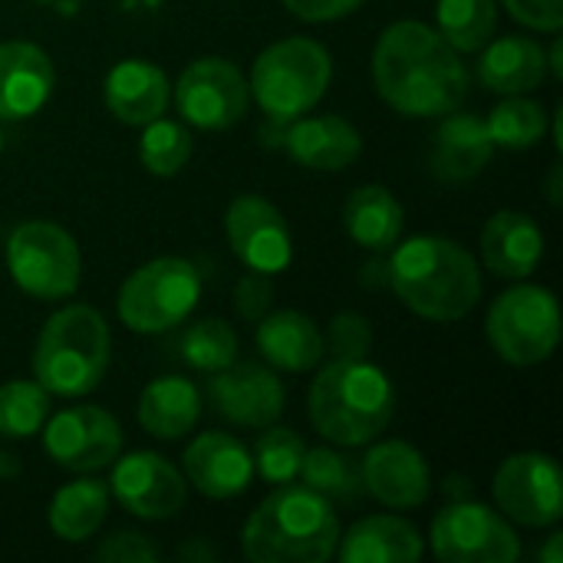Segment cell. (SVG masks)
<instances>
[{"label":"cell","instance_id":"6da1fadb","mask_svg":"<svg viewBox=\"0 0 563 563\" xmlns=\"http://www.w3.org/2000/svg\"><path fill=\"white\" fill-rule=\"evenodd\" d=\"M373 82L383 102L409 119L459 109L472 86L462 53L419 20H399L383 30L373 49Z\"/></svg>","mask_w":563,"mask_h":563},{"label":"cell","instance_id":"7a4b0ae2","mask_svg":"<svg viewBox=\"0 0 563 563\" xmlns=\"http://www.w3.org/2000/svg\"><path fill=\"white\" fill-rule=\"evenodd\" d=\"M389 287L412 313L452 323L478 307L482 271L462 244L439 234H419L393 247Z\"/></svg>","mask_w":563,"mask_h":563},{"label":"cell","instance_id":"3957f363","mask_svg":"<svg viewBox=\"0 0 563 563\" xmlns=\"http://www.w3.org/2000/svg\"><path fill=\"white\" fill-rule=\"evenodd\" d=\"M340 521L310 485L274 488L241 531V551L254 563H323L336 554Z\"/></svg>","mask_w":563,"mask_h":563},{"label":"cell","instance_id":"277c9868","mask_svg":"<svg viewBox=\"0 0 563 563\" xmlns=\"http://www.w3.org/2000/svg\"><path fill=\"white\" fill-rule=\"evenodd\" d=\"M313 429L346 449L369 445L386 432L396 412V389L389 376L369 360L333 356L310 386Z\"/></svg>","mask_w":563,"mask_h":563},{"label":"cell","instance_id":"5b68a950","mask_svg":"<svg viewBox=\"0 0 563 563\" xmlns=\"http://www.w3.org/2000/svg\"><path fill=\"white\" fill-rule=\"evenodd\" d=\"M109 327L99 310L69 303L40 330L33 350V376L49 396H89L109 369Z\"/></svg>","mask_w":563,"mask_h":563},{"label":"cell","instance_id":"8992f818","mask_svg":"<svg viewBox=\"0 0 563 563\" xmlns=\"http://www.w3.org/2000/svg\"><path fill=\"white\" fill-rule=\"evenodd\" d=\"M333 59L323 43L307 36H287L271 43L251 69V92L267 119L294 122L307 115L327 92Z\"/></svg>","mask_w":563,"mask_h":563},{"label":"cell","instance_id":"52a82bcc","mask_svg":"<svg viewBox=\"0 0 563 563\" xmlns=\"http://www.w3.org/2000/svg\"><path fill=\"white\" fill-rule=\"evenodd\" d=\"M198 300V267L185 257H155L125 277L119 290V317L132 333H165L185 323Z\"/></svg>","mask_w":563,"mask_h":563},{"label":"cell","instance_id":"ba28073f","mask_svg":"<svg viewBox=\"0 0 563 563\" xmlns=\"http://www.w3.org/2000/svg\"><path fill=\"white\" fill-rule=\"evenodd\" d=\"M485 333L492 350L511 366H538L561 343V307L548 287L518 284L488 310Z\"/></svg>","mask_w":563,"mask_h":563},{"label":"cell","instance_id":"9c48e42d","mask_svg":"<svg viewBox=\"0 0 563 563\" xmlns=\"http://www.w3.org/2000/svg\"><path fill=\"white\" fill-rule=\"evenodd\" d=\"M7 267L16 287L36 300H66L79 287L82 257L69 231L53 221H23L10 231Z\"/></svg>","mask_w":563,"mask_h":563},{"label":"cell","instance_id":"30bf717a","mask_svg":"<svg viewBox=\"0 0 563 563\" xmlns=\"http://www.w3.org/2000/svg\"><path fill=\"white\" fill-rule=\"evenodd\" d=\"M432 554L442 563H515L521 538L501 511L478 501L445 505L429 528Z\"/></svg>","mask_w":563,"mask_h":563},{"label":"cell","instance_id":"8fae6325","mask_svg":"<svg viewBox=\"0 0 563 563\" xmlns=\"http://www.w3.org/2000/svg\"><path fill=\"white\" fill-rule=\"evenodd\" d=\"M172 92L181 119L205 132L238 125L251 102V86L244 73L221 56H201L188 63Z\"/></svg>","mask_w":563,"mask_h":563},{"label":"cell","instance_id":"7c38bea8","mask_svg":"<svg viewBox=\"0 0 563 563\" xmlns=\"http://www.w3.org/2000/svg\"><path fill=\"white\" fill-rule=\"evenodd\" d=\"M492 492L508 521H518L525 528H551L561 521V468L544 452H518L505 459Z\"/></svg>","mask_w":563,"mask_h":563},{"label":"cell","instance_id":"4fadbf2b","mask_svg":"<svg viewBox=\"0 0 563 563\" xmlns=\"http://www.w3.org/2000/svg\"><path fill=\"white\" fill-rule=\"evenodd\" d=\"M43 449L66 472H99L119 459L122 426L99 406H73L49 419L43 432Z\"/></svg>","mask_w":563,"mask_h":563},{"label":"cell","instance_id":"5bb4252c","mask_svg":"<svg viewBox=\"0 0 563 563\" xmlns=\"http://www.w3.org/2000/svg\"><path fill=\"white\" fill-rule=\"evenodd\" d=\"M109 495H115V501L142 521H165L185 508L188 482L158 452H132L115 462Z\"/></svg>","mask_w":563,"mask_h":563},{"label":"cell","instance_id":"9a60e30c","mask_svg":"<svg viewBox=\"0 0 563 563\" xmlns=\"http://www.w3.org/2000/svg\"><path fill=\"white\" fill-rule=\"evenodd\" d=\"M228 244L247 271L280 274L294 261V238L290 228L267 198L261 195H238L224 214Z\"/></svg>","mask_w":563,"mask_h":563},{"label":"cell","instance_id":"2e32d148","mask_svg":"<svg viewBox=\"0 0 563 563\" xmlns=\"http://www.w3.org/2000/svg\"><path fill=\"white\" fill-rule=\"evenodd\" d=\"M214 412L234 426L267 429L284 416V386L274 369L261 363H231L218 369L208 383Z\"/></svg>","mask_w":563,"mask_h":563},{"label":"cell","instance_id":"e0dca14e","mask_svg":"<svg viewBox=\"0 0 563 563\" xmlns=\"http://www.w3.org/2000/svg\"><path fill=\"white\" fill-rule=\"evenodd\" d=\"M363 488L386 508H422L432 495V475L422 452L402 439L373 445L363 462Z\"/></svg>","mask_w":563,"mask_h":563},{"label":"cell","instance_id":"ac0fdd59","mask_svg":"<svg viewBox=\"0 0 563 563\" xmlns=\"http://www.w3.org/2000/svg\"><path fill=\"white\" fill-rule=\"evenodd\" d=\"M185 482L205 498H238L251 488L254 459L244 442L228 432H205L185 449Z\"/></svg>","mask_w":563,"mask_h":563},{"label":"cell","instance_id":"d6986e66","mask_svg":"<svg viewBox=\"0 0 563 563\" xmlns=\"http://www.w3.org/2000/svg\"><path fill=\"white\" fill-rule=\"evenodd\" d=\"M56 82L46 49L26 40L0 43V119H26L49 99Z\"/></svg>","mask_w":563,"mask_h":563},{"label":"cell","instance_id":"ffe728a7","mask_svg":"<svg viewBox=\"0 0 563 563\" xmlns=\"http://www.w3.org/2000/svg\"><path fill=\"white\" fill-rule=\"evenodd\" d=\"M544 257V234L525 211H498L482 228V261L495 277L525 280Z\"/></svg>","mask_w":563,"mask_h":563},{"label":"cell","instance_id":"44dd1931","mask_svg":"<svg viewBox=\"0 0 563 563\" xmlns=\"http://www.w3.org/2000/svg\"><path fill=\"white\" fill-rule=\"evenodd\" d=\"M495 155V142L488 135L485 119L475 112H445L435 145H432V175L445 185L472 181L485 172Z\"/></svg>","mask_w":563,"mask_h":563},{"label":"cell","instance_id":"7402d4cb","mask_svg":"<svg viewBox=\"0 0 563 563\" xmlns=\"http://www.w3.org/2000/svg\"><path fill=\"white\" fill-rule=\"evenodd\" d=\"M172 86L162 66L148 59H122L106 76V106L125 125H148L165 115Z\"/></svg>","mask_w":563,"mask_h":563},{"label":"cell","instance_id":"603a6c76","mask_svg":"<svg viewBox=\"0 0 563 563\" xmlns=\"http://www.w3.org/2000/svg\"><path fill=\"white\" fill-rule=\"evenodd\" d=\"M294 162L313 172H343L363 152L360 129L343 115H310L294 119L284 139Z\"/></svg>","mask_w":563,"mask_h":563},{"label":"cell","instance_id":"cb8c5ba5","mask_svg":"<svg viewBox=\"0 0 563 563\" xmlns=\"http://www.w3.org/2000/svg\"><path fill=\"white\" fill-rule=\"evenodd\" d=\"M257 350L261 356L284 373H307L323 363L327 343L320 327L300 310H267L257 320Z\"/></svg>","mask_w":563,"mask_h":563},{"label":"cell","instance_id":"d4e9b609","mask_svg":"<svg viewBox=\"0 0 563 563\" xmlns=\"http://www.w3.org/2000/svg\"><path fill=\"white\" fill-rule=\"evenodd\" d=\"M426 554V541L406 518L373 515L356 521L336 541L340 563H416Z\"/></svg>","mask_w":563,"mask_h":563},{"label":"cell","instance_id":"484cf974","mask_svg":"<svg viewBox=\"0 0 563 563\" xmlns=\"http://www.w3.org/2000/svg\"><path fill=\"white\" fill-rule=\"evenodd\" d=\"M478 59V79L501 96H521L544 82L548 76V53L531 36H498L488 40Z\"/></svg>","mask_w":563,"mask_h":563},{"label":"cell","instance_id":"4316f807","mask_svg":"<svg viewBox=\"0 0 563 563\" xmlns=\"http://www.w3.org/2000/svg\"><path fill=\"white\" fill-rule=\"evenodd\" d=\"M343 228L360 247H366L373 254H386L402 238L406 211L389 188L363 185L343 205Z\"/></svg>","mask_w":563,"mask_h":563},{"label":"cell","instance_id":"83f0119b","mask_svg":"<svg viewBox=\"0 0 563 563\" xmlns=\"http://www.w3.org/2000/svg\"><path fill=\"white\" fill-rule=\"evenodd\" d=\"M201 419V396L181 376H158L139 396V426L162 442L188 435Z\"/></svg>","mask_w":563,"mask_h":563},{"label":"cell","instance_id":"f1b7e54d","mask_svg":"<svg viewBox=\"0 0 563 563\" xmlns=\"http://www.w3.org/2000/svg\"><path fill=\"white\" fill-rule=\"evenodd\" d=\"M109 511V485L99 478H79L63 485L49 501V528L56 538L79 544L99 531Z\"/></svg>","mask_w":563,"mask_h":563},{"label":"cell","instance_id":"f546056e","mask_svg":"<svg viewBox=\"0 0 563 563\" xmlns=\"http://www.w3.org/2000/svg\"><path fill=\"white\" fill-rule=\"evenodd\" d=\"M300 475L327 501L353 505V501H360L366 495L360 462L353 455H346V452H336V449H307Z\"/></svg>","mask_w":563,"mask_h":563},{"label":"cell","instance_id":"4dcf8cb0","mask_svg":"<svg viewBox=\"0 0 563 563\" xmlns=\"http://www.w3.org/2000/svg\"><path fill=\"white\" fill-rule=\"evenodd\" d=\"M439 33L459 53H478L498 26L495 0H439L435 7Z\"/></svg>","mask_w":563,"mask_h":563},{"label":"cell","instance_id":"1f68e13d","mask_svg":"<svg viewBox=\"0 0 563 563\" xmlns=\"http://www.w3.org/2000/svg\"><path fill=\"white\" fill-rule=\"evenodd\" d=\"M488 135L495 142V148H511V152H525L534 142L544 139L548 132V112L538 99L521 96H508L501 106L492 109V115L485 119Z\"/></svg>","mask_w":563,"mask_h":563},{"label":"cell","instance_id":"d6a6232c","mask_svg":"<svg viewBox=\"0 0 563 563\" xmlns=\"http://www.w3.org/2000/svg\"><path fill=\"white\" fill-rule=\"evenodd\" d=\"M49 416V393L33 379H13L0 386V435L30 439Z\"/></svg>","mask_w":563,"mask_h":563},{"label":"cell","instance_id":"836d02e7","mask_svg":"<svg viewBox=\"0 0 563 563\" xmlns=\"http://www.w3.org/2000/svg\"><path fill=\"white\" fill-rule=\"evenodd\" d=\"M191 132L181 122L172 119H152L148 125H142V142H139V158L142 165L158 175V178H172L178 175L188 158H191Z\"/></svg>","mask_w":563,"mask_h":563},{"label":"cell","instance_id":"e575fe53","mask_svg":"<svg viewBox=\"0 0 563 563\" xmlns=\"http://www.w3.org/2000/svg\"><path fill=\"white\" fill-rule=\"evenodd\" d=\"M181 360L201 373H218L238 360V336L224 320H198L181 336Z\"/></svg>","mask_w":563,"mask_h":563},{"label":"cell","instance_id":"d590c367","mask_svg":"<svg viewBox=\"0 0 563 563\" xmlns=\"http://www.w3.org/2000/svg\"><path fill=\"white\" fill-rule=\"evenodd\" d=\"M303 455H307V445L303 439L294 432V429H284V426H267L254 445V468L261 472L264 482L271 485H284V482H294L300 475V465H303Z\"/></svg>","mask_w":563,"mask_h":563},{"label":"cell","instance_id":"8d00e7d4","mask_svg":"<svg viewBox=\"0 0 563 563\" xmlns=\"http://www.w3.org/2000/svg\"><path fill=\"white\" fill-rule=\"evenodd\" d=\"M330 353L340 356V360H366L369 350H373V327L363 313H336L330 320Z\"/></svg>","mask_w":563,"mask_h":563},{"label":"cell","instance_id":"74e56055","mask_svg":"<svg viewBox=\"0 0 563 563\" xmlns=\"http://www.w3.org/2000/svg\"><path fill=\"white\" fill-rule=\"evenodd\" d=\"M274 303V280L271 274H261V271H251L238 280L234 287V307L244 320H261Z\"/></svg>","mask_w":563,"mask_h":563},{"label":"cell","instance_id":"f35d334b","mask_svg":"<svg viewBox=\"0 0 563 563\" xmlns=\"http://www.w3.org/2000/svg\"><path fill=\"white\" fill-rule=\"evenodd\" d=\"M96 561L109 563H155L158 561V548L145 538V534H135V531H122V534H112L99 544L96 551Z\"/></svg>","mask_w":563,"mask_h":563},{"label":"cell","instance_id":"ab89813d","mask_svg":"<svg viewBox=\"0 0 563 563\" xmlns=\"http://www.w3.org/2000/svg\"><path fill=\"white\" fill-rule=\"evenodd\" d=\"M508 13L541 33H561L563 26V0H501Z\"/></svg>","mask_w":563,"mask_h":563},{"label":"cell","instance_id":"60d3db41","mask_svg":"<svg viewBox=\"0 0 563 563\" xmlns=\"http://www.w3.org/2000/svg\"><path fill=\"white\" fill-rule=\"evenodd\" d=\"M363 0H284V7L307 23H330L353 13Z\"/></svg>","mask_w":563,"mask_h":563},{"label":"cell","instance_id":"b9f144b4","mask_svg":"<svg viewBox=\"0 0 563 563\" xmlns=\"http://www.w3.org/2000/svg\"><path fill=\"white\" fill-rule=\"evenodd\" d=\"M389 287V261H379V264H366V274H363V284L366 287Z\"/></svg>","mask_w":563,"mask_h":563},{"label":"cell","instance_id":"7bdbcfd3","mask_svg":"<svg viewBox=\"0 0 563 563\" xmlns=\"http://www.w3.org/2000/svg\"><path fill=\"white\" fill-rule=\"evenodd\" d=\"M538 561L541 563H563V538L561 534H551L544 551H538Z\"/></svg>","mask_w":563,"mask_h":563},{"label":"cell","instance_id":"ee69618b","mask_svg":"<svg viewBox=\"0 0 563 563\" xmlns=\"http://www.w3.org/2000/svg\"><path fill=\"white\" fill-rule=\"evenodd\" d=\"M178 558H181V561H211L214 551H211L208 544H185V548L178 551Z\"/></svg>","mask_w":563,"mask_h":563},{"label":"cell","instance_id":"f6af8a7d","mask_svg":"<svg viewBox=\"0 0 563 563\" xmlns=\"http://www.w3.org/2000/svg\"><path fill=\"white\" fill-rule=\"evenodd\" d=\"M548 198H551V205H558V201H561V162H554V165H551V181H548Z\"/></svg>","mask_w":563,"mask_h":563},{"label":"cell","instance_id":"bcb514c9","mask_svg":"<svg viewBox=\"0 0 563 563\" xmlns=\"http://www.w3.org/2000/svg\"><path fill=\"white\" fill-rule=\"evenodd\" d=\"M548 69L561 79L563 76V63H561V40H554V46H551V53H548Z\"/></svg>","mask_w":563,"mask_h":563},{"label":"cell","instance_id":"7dc6e473","mask_svg":"<svg viewBox=\"0 0 563 563\" xmlns=\"http://www.w3.org/2000/svg\"><path fill=\"white\" fill-rule=\"evenodd\" d=\"M20 472V462H16V455H7V452H0V475H16Z\"/></svg>","mask_w":563,"mask_h":563},{"label":"cell","instance_id":"c3c4849f","mask_svg":"<svg viewBox=\"0 0 563 563\" xmlns=\"http://www.w3.org/2000/svg\"><path fill=\"white\" fill-rule=\"evenodd\" d=\"M0 148H3V132H0Z\"/></svg>","mask_w":563,"mask_h":563}]
</instances>
